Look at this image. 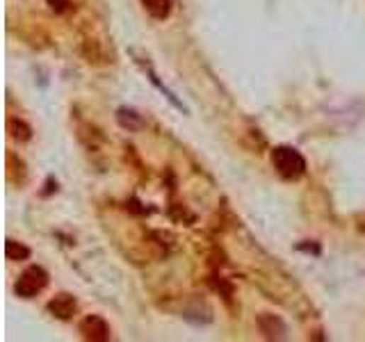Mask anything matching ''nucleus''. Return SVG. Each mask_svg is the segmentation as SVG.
Returning <instances> with one entry per match:
<instances>
[{
	"label": "nucleus",
	"mask_w": 365,
	"mask_h": 342,
	"mask_svg": "<svg viewBox=\"0 0 365 342\" xmlns=\"http://www.w3.org/2000/svg\"><path fill=\"white\" fill-rule=\"evenodd\" d=\"M272 165L276 169V174L286 180H297L306 174L304 155L292 146H276L272 151Z\"/></svg>",
	"instance_id": "f257e3e1"
},
{
	"label": "nucleus",
	"mask_w": 365,
	"mask_h": 342,
	"mask_svg": "<svg viewBox=\"0 0 365 342\" xmlns=\"http://www.w3.org/2000/svg\"><path fill=\"white\" fill-rule=\"evenodd\" d=\"M46 285H48V274H46V270H44V267L33 265V267H28V270L18 276L14 290H16L18 297L33 299V297H37L41 290H44Z\"/></svg>",
	"instance_id": "f03ea898"
},
{
	"label": "nucleus",
	"mask_w": 365,
	"mask_h": 342,
	"mask_svg": "<svg viewBox=\"0 0 365 342\" xmlns=\"http://www.w3.org/2000/svg\"><path fill=\"white\" fill-rule=\"evenodd\" d=\"M80 333L89 342H108L110 340V326L101 315H87L80 322Z\"/></svg>",
	"instance_id": "7ed1b4c3"
},
{
	"label": "nucleus",
	"mask_w": 365,
	"mask_h": 342,
	"mask_svg": "<svg viewBox=\"0 0 365 342\" xmlns=\"http://www.w3.org/2000/svg\"><path fill=\"white\" fill-rule=\"evenodd\" d=\"M76 308H78L76 297H71L67 292L55 294L48 302V313L53 315V317H57V319H62V322H69V319L76 315Z\"/></svg>",
	"instance_id": "20e7f679"
},
{
	"label": "nucleus",
	"mask_w": 365,
	"mask_h": 342,
	"mask_svg": "<svg viewBox=\"0 0 365 342\" xmlns=\"http://www.w3.org/2000/svg\"><path fill=\"white\" fill-rule=\"evenodd\" d=\"M258 326H260V331H263V336L267 340H281V338H283V333H286L283 322H281L279 317L267 315V313L258 317Z\"/></svg>",
	"instance_id": "39448f33"
},
{
	"label": "nucleus",
	"mask_w": 365,
	"mask_h": 342,
	"mask_svg": "<svg viewBox=\"0 0 365 342\" xmlns=\"http://www.w3.org/2000/svg\"><path fill=\"white\" fill-rule=\"evenodd\" d=\"M142 5L146 9V14L158 18V21H164L167 16L172 14V5L174 0H142Z\"/></svg>",
	"instance_id": "423d86ee"
},
{
	"label": "nucleus",
	"mask_w": 365,
	"mask_h": 342,
	"mask_svg": "<svg viewBox=\"0 0 365 342\" xmlns=\"http://www.w3.org/2000/svg\"><path fill=\"white\" fill-rule=\"evenodd\" d=\"M5 255H7V260H26L30 255V249L26 247V244L16 242V240H7Z\"/></svg>",
	"instance_id": "0eeeda50"
},
{
	"label": "nucleus",
	"mask_w": 365,
	"mask_h": 342,
	"mask_svg": "<svg viewBox=\"0 0 365 342\" xmlns=\"http://www.w3.org/2000/svg\"><path fill=\"white\" fill-rule=\"evenodd\" d=\"M7 128H9V133H12V137L14 140H21V142H28L30 137V128L23 123V121H18V119H9V123H7Z\"/></svg>",
	"instance_id": "6e6552de"
}]
</instances>
